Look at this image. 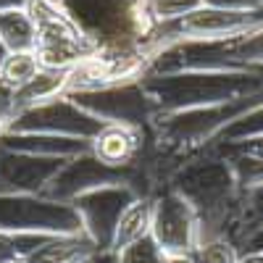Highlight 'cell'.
Instances as JSON below:
<instances>
[{"label":"cell","mask_w":263,"mask_h":263,"mask_svg":"<svg viewBox=\"0 0 263 263\" xmlns=\"http://www.w3.org/2000/svg\"><path fill=\"white\" fill-rule=\"evenodd\" d=\"M166 187L177 190L192 205L200 224V242L229 234L242 192L234 182L229 161L216 147L190 156L174 171Z\"/></svg>","instance_id":"1"},{"label":"cell","mask_w":263,"mask_h":263,"mask_svg":"<svg viewBox=\"0 0 263 263\" xmlns=\"http://www.w3.org/2000/svg\"><path fill=\"white\" fill-rule=\"evenodd\" d=\"M263 103V90L253 95H242L237 100L182 108V111H156L147 124V135L161 147L177 153L179 158H190L200 150L213 147L221 132L250 108Z\"/></svg>","instance_id":"2"},{"label":"cell","mask_w":263,"mask_h":263,"mask_svg":"<svg viewBox=\"0 0 263 263\" xmlns=\"http://www.w3.org/2000/svg\"><path fill=\"white\" fill-rule=\"evenodd\" d=\"M142 87L158 111L216 105L263 90V71H174L142 74Z\"/></svg>","instance_id":"3"},{"label":"cell","mask_w":263,"mask_h":263,"mask_svg":"<svg viewBox=\"0 0 263 263\" xmlns=\"http://www.w3.org/2000/svg\"><path fill=\"white\" fill-rule=\"evenodd\" d=\"M27 11L37 29V61L42 69H71L98 53V42H92L69 13L50 6L48 0H29Z\"/></svg>","instance_id":"4"},{"label":"cell","mask_w":263,"mask_h":263,"mask_svg":"<svg viewBox=\"0 0 263 263\" xmlns=\"http://www.w3.org/2000/svg\"><path fill=\"white\" fill-rule=\"evenodd\" d=\"M0 232L77 234L82 232V218L71 203L53 200L48 195L0 192Z\"/></svg>","instance_id":"5"},{"label":"cell","mask_w":263,"mask_h":263,"mask_svg":"<svg viewBox=\"0 0 263 263\" xmlns=\"http://www.w3.org/2000/svg\"><path fill=\"white\" fill-rule=\"evenodd\" d=\"M69 98L77 105H82L84 111L98 116L103 124H124V126L145 129L158 111L140 79L116 82L87 92H69Z\"/></svg>","instance_id":"6"},{"label":"cell","mask_w":263,"mask_h":263,"mask_svg":"<svg viewBox=\"0 0 263 263\" xmlns=\"http://www.w3.org/2000/svg\"><path fill=\"white\" fill-rule=\"evenodd\" d=\"M150 237L158 242V248L168 258L192 255V250L200 242V224L184 197L163 187L153 195V216H150Z\"/></svg>","instance_id":"7"},{"label":"cell","mask_w":263,"mask_h":263,"mask_svg":"<svg viewBox=\"0 0 263 263\" xmlns=\"http://www.w3.org/2000/svg\"><path fill=\"white\" fill-rule=\"evenodd\" d=\"M105 184H132L137 190L135 166H108L92 156V150H87L74 158H66L42 195L61 200V203H71L74 197L90 192L95 187H105Z\"/></svg>","instance_id":"8"},{"label":"cell","mask_w":263,"mask_h":263,"mask_svg":"<svg viewBox=\"0 0 263 263\" xmlns=\"http://www.w3.org/2000/svg\"><path fill=\"white\" fill-rule=\"evenodd\" d=\"M105 124L77 105L69 95H58L45 100L34 108H27L13 116L6 132H45V135H63V137H79L92 140Z\"/></svg>","instance_id":"9"},{"label":"cell","mask_w":263,"mask_h":263,"mask_svg":"<svg viewBox=\"0 0 263 263\" xmlns=\"http://www.w3.org/2000/svg\"><path fill=\"white\" fill-rule=\"evenodd\" d=\"M137 197L132 184H105L74 197L71 205L82 218V232L95 242L98 250H111L114 229L121 211Z\"/></svg>","instance_id":"10"},{"label":"cell","mask_w":263,"mask_h":263,"mask_svg":"<svg viewBox=\"0 0 263 263\" xmlns=\"http://www.w3.org/2000/svg\"><path fill=\"white\" fill-rule=\"evenodd\" d=\"M66 158L34 156V153L0 147V192L42 195Z\"/></svg>","instance_id":"11"},{"label":"cell","mask_w":263,"mask_h":263,"mask_svg":"<svg viewBox=\"0 0 263 263\" xmlns=\"http://www.w3.org/2000/svg\"><path fill=\"white\" fill-rule=\"evenodd\" d=\"M147 140V126H124V124H105L90 140L92 156L108 166H132L140 156Z\"/></svg>","instance_id":"12"},{"label":"cell","mask_w":263,"mask_h":263,"mask_svg":"<svg viewBox=\"0 0 263 263\" xmlns=\"http://www.w3.org/2000/svg\"><path fill=\"white\" fill-rule=\"evenodd\" d=\"M0 147L34 153V156H50V158H74L79 153L90 150V140L45 135V132H3L0 135Z\"/></svg>","instance_id":"13"},{"label":"cell","mask_w":263,"mask_h":263,"mask_svg":"<svg viewBox=\"0 0 263 263\" xmlns=\"http://www.w3.org/2000/svg\"><path fill=\"white\" fill-rule=\"evenodd\" d=\"M66 82H69V69H40L27 84L16 87L11 92L13 111L21 114V111H27V108L45 103V100L66 95Z\"/></svg>","instance_id":"14"},{"label":"cell","mask_w":263,"mask_h":263,"mask_svg":"<svg viewBox=\"0 0 263 263\" xmlns=\"http://www.w3.org/2000/svg\"><path fill=\"white\" fill-rule=\"evenodd\" d=\"M95 242L84 232L53 234L45 245H40L27 260L29 263H84L95 253Z\"/></svg>","instance_id":"15"},{"label":"cell","mask_w":263,"mask_h":263,"mask_svg":"<svg viewBox=\"0 0 263 263\" xmlns=\"http://www.w3.org/2000/svg\"><path fill=\"white\" fill-rule=\"evenodd\" d=\"M150 216H153V195H137L119 216L114 239H111V250L119 253L126 245L150 234Z\"/></svg>","instance_id":"16"},{"label":"cell","mask_w":263,"mask_h":263,"mask_svg":"<svg viewBox=\"0 0 263 263\" xmlns=\"http://www.w3.org/2000/svg\"><path fill=\"white\" fill-rule=\"evenodd\" d=\"M221 53L234 71H263V24L239 37L221 40Z\"/></svg>","instance_id":"17"},{"label":"cell","mask_w":263,"mask_h":263,"mask_svg":"<svg viewBox=\"0 0 263 263\" xmlns=\"http://www.w3.org/2000/svg\"><path fill=\"white\" fill-rule=\"evenodd\" d=\"M0 45L6 48V53L37 48V29L27 8L0 11Z\"/></svg>","instance_id":"18"},{"label":"cell","mask_w":263,"mask_h":263,"mask_svg":"<svg viewBox=\"0 0 263 263\" xmlns=\"http://www.w3.org/2000/svg\"><path fill=\"white\" fill-rule=\"evenodd\" d=\"M260 227H263V184L239 195V208H237V216L227 237L239 248Z\"/></svg>","instance_id":"19"},{"label":"cell","mask_w":263,"mask_h":263,"mask_svg":"<svg viewBox=\"0 0 263 263\" xmlns=\"http://www.w3.org/2000/svg\"><path fill=\"white\" fill-rule=\"evenodd\" d=\"M42 69L34 50H18V53H6L3 63H0V87L13 92L16 87L27 84L37 71Z\"/></svg>","instance_id":"20"},{"label":"cell","mask_w":263,"mask_h":263,"mask_svg":"<svg viewBox=\"0 0 263 263\" xmlns=\"http://www.w3.org/2000/svg\"><path fill=\"white\" fill-rule=\"evenodd\" d=\"M142 13L150 24H161V21H174L192 13L195 8L203 6V0H140Z\"/></svg>","instance_id":"21"},{"label":"cell","mask_w":263,"mask_h":263,"mask_svg":"<svg viewBox=\"0 0 263 263\" xmlns=\"http://www.w3.org/2000/svg\"><path fill=\"white\" fill-rule=\"evenodd\" d=\"M250 137H263V103L250 108L248 114H242L239 119H234L216 142H242ZM213 142V145H216Z\"/></svg>","instance_id":"22"},{"label":"cell","mask_w":263,"mask_h":263,"mask_svg":"<svg viewBox=\"0 0 263 263\" xmlns=\"http://www.w3.org/2000/svg\"><path fill=\"white\" fill-rule=\"evenodd\" d=\"M195 263H237L239 248L232 242L229 237H213L197 242V248L190 255Z\"/></svg>","instance_id":"23"},{"label":"cell","mask_w":263,"mask_h":263,"mask_svg":"<svg viewBox=\"0 0 263 263\" xmlns=\"http://www.w3.org/2000/svg\"><path fill=\"white\" fill-rule=\"evenodd\" d=\"M119 263H168V255L158 248V242L150 234H145L142 239L119 250Z\"/></svg>","instance_id":"24"},{"label":"cell","mask_w":263,"mask_h":263,"mask_svg":"<svg viewBox=\"0 0 263 263\" xmlns=\"http://www.w3.org/2000/svg\"><path fill=\"white\" fill-rule=\"evenodd\" d=\"M13 116H16V111H13V103H11V92L0 87V135L8 129Z\"/></svg>","instance_id":"25"},{"label":"cell","mask_w":263,"mask_h":263,"mask_svg":"<svg viewBox=\"0 0 263 263\" xmlns=\"http://www.w3.org/2000/svg\"><path fill=\"white\" fill-rule=\"evenodd\" d=\"M229 145H237L239 150L250 153V156L260 158L263 161V137H250V140H242V142H229Z\"/></svg>","instance_id":"26"},{"label":"cell","mask_w":263,"mask_h":263,"mask_svg":"<svg viewBox=\"0 0 263 263\" xmlns=\"http://www.w3.org/2000/svg\"><path fill=\"white\" fill-rule=\"evenodd\" d=\"M84 263H119V253L116 250H95Z\"/></svg>","instance_id":"27"},{"label":"cell","mask_w":263,"mask_h":263,"mask_svg":"<svg viewBox=\"0 0 263 263\" xmlns=\"http://www.w3.org/2000/svg\"><path fill=\"white\" fill-rule=\"evenodd\" d=\"M239 250H263V227L260 229H255L242 245H239Z\"/></svg>","instance_id":"28"},{"label":"cell","mask_w":263,"mask_h":263,"mask_svg":"<svg viewBox=\"0 0 263 263\" xmlns=\"http://www.w3.org/2000/svg\"><path fill=\"white\" fill-rule=\"evenodd\" d=\"M237 263H263V250H239Z\"/></svg>","instance_id":"29"},{"label":"cell","mask_w":263,"mask_h":263,"mask_svg":"<svg viewBox=\"0 0 263 263\" xmlns=\"http://www.w3.org/2000/svg\"><path fill=\"white\" fill-rule=\"evenodd\" d=\"M29 0H0V11H6V8H27Z\"/></svg>","instance_id":"30"},{"label":"cell","mask_w":263,"mask_h":263,"mask_svg":"<svg viewBox=\"0 0 263 263\" xmlns=\"http://www.w3.org/2000/svg\"><path fill=\"white\" fill-rule=\"evenodd\" d=\"M168 263H195L190 255H179V258H168Z\"/></svg>","instance_id":"31"},{"label":"cell","mask_w":263,"mask_h":263,"mask_svg":"<svg viewBox=\"0 0 263 263\" xmlns=\"http://www.w3.org/2000/svg\"><path fill=\"white\" fill-rule=\"evenodd\" d=\"M8 263H29L27 258H16V260H8Z\"/></svg>","instance_id":"32"},{"label":"cell","mask_w":263,"mask_h":263,"mask_svg":"<svg viewBox=\"0 0 263 263\" xmlns=\"http://www.w3.org/2000/svg\"><path fill=\"white\" fill-rule=\"evenodd\" d=\"M3 58H6V48L0 45V63H3Z\"/></svg>","instance_id":"33"}]
</instances>
